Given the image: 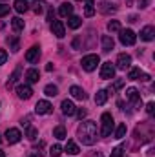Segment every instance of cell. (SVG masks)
<instances>
[{
  "mask_svg": "<svg viewBox=\"0 0 155 157\" xmlns=\"http://www.w3.org/2000/svg\"><path fill=\"white\" fill-rule=\"evenodd\" d=\"M126 99L130 102H133V104H141V95H139V91L135 88H128L126 90Z\"/></svg>",
  "mask_w": 155,
  "mask_h": 157,
  "instance_id": "13",
  "label": "cell"
},
{
  "mask_svg": "<svg viewBox=\"0 0 155 157\" xmlns=\"http://www.w3.org/2000/svg\"><path fill=\"white\" fill-rule=\"evenodd\" d=\"M0 141H2V137H0Z\"/></svg>",
  "mask_w": 155,
  "mask_h": 157,
  "instance_id": "47",
  "label": "cell"
},
{
  "mask_svg": "<svg viewBox=\"0 0 155 157\" xmlns=\"http://www.w3.org/2000/svg\"><path fill=\"white\" fill-rule=\"evenodd\" d=\"M53 137H57V139H66V128L64 126H57V128H53Z\"/></svg>",
  "mask_w": 155,
  "mask_h": 157,
  "instance_id": "28",
  "label": "cell"
},
{
  "mask_svg": "<svg viewBox=\"0 0 155 157\" xmlns=\"http://www.w3.org/2000/svg\"><path fill=\"white\" fill-rule=\"evenodd\" d=\"M29 157H39V155H29Z\"/></svg>",
  "mask_w": 155,
  "mask_h": 157,
  "instance_id": "45",
  "label": "cell"
},
{
  "mask_svg": "<svg viewBox=\"0 0 155 157\" xmlns=\"http://www.w3.org/2000/svg\"><path fill=\"white\" fill-rule=\"evenodd\" d=\"M39 57H40V48L39 46H31V48L26 51V60H28L29 64L39 62Z\"/></svg>",
  "mask_w": 155,
  "mask_h": 157,
  "instance_id": "8",
  "label": "cell"
},
{
  "mask_svg": "<svg viewBox=\"0 0 155 157\" xmlns=\"http://www.w3.org/2000/svg\"><path fill=\"white\" fill-rule=\"evenodd\" d=\"M77 133H78V139L82 141V144L91 146L97 141V124L93 121H82V124L78 126V130H77Z\"/></svg>",
  "mask_w": 155,
  "mask_h": 157,
  "instance_id": "1",
  "label": "cell"
},
{
  "mask_svg": "<svg viewBox=\"0 0 155 157\" xmlns=\"http://www.w3.org/2000/svg\"><path fill=\"white\" fill-rule=\"evenodd\" d=\"M80 24H82L80 17H77V15H71V17H68V26H70L71 29H77V28H80Z\"/></svg>",
  "mask_w": 155,
  "mask_h": 157,
  "instance_id": "23",
  "label": "cell"
},
{
  "mask_svg": "<svg viewBox=\"0 0 155 157\" xmlns=\"http://www.w3.org/2000/svg\"><path fill=\"white\" fill-rule=\"evenodd\" d=\"M106 101H108V91H106V90H99L97 95H95V102H97L99 106H102Z\"/></svg>",
  "mask_w": 155,
  "mask_h": 157,
  "instance_id": "21",
  "label": "cell"
},
{
  "mask_svg": "<svg viewBox=\"0 0 155 157\" xmlns=\"http://www.w3.org/2000/svg\"><path fill=\"white\" fill-rule=\"evenodd\" d=\"M126 132H128V128H126V122H122V124H119L115 130V137L117 139H122L124 135H126Z\"/></svg>",
  "mask_w": 155,
  "mask_h": 157,
  "instance_id": "31",
  "label": "cell"
},
{
  "mask_svg": "<svg viewBox=\"0 0 155 157\" xmlns=\"http://www.w3.org/2000/svg\"><path fill=\"white\" fill-rule=\"evenodd\" d=\"M60 154H62V146L60 144H53L49 148V155L51 157H60Z\"/></svg>",
  "mask_w": 155,
  "mask_h": 157,
  "instance_id": "33",
  "label": "cell"
},
{
  "mask_svg": "<svg viewBox=\"0 0 155 157\" xmlns=\"http://www.w3.org/2000/svg\"><path fill=\"white\" fill-rule=\"evenodd\" d=\"M60 108H62V113L64 115H75V112H77V108H75V104L71 102V101H62V104H60Z\"/></svg>",
  "mask_w": 155,
  "mask_h": 157,
  "instance_id": "14",
  "label": "cell"
},
{
  "mask_svg": "<svg viewBox=\"0 0 155 157\" xmlns=\"http://www.w3.org/2000/svg\"><path fill=\"white\" fill-rule=\"evenodd\" d=\"M84 15H86V17H93V15H95V4H93V0H86Z\"/></svg>",
  "mask_w": 155,
  "mask_h": 157,
  "instance_id": "24",
  "label": "cell"
},
{
  "mask_svg": "<svg viewBox=\"0 0 155 157\" xmlns=\"http://www.w3.org/2000/svg\"><path fill=\"white\" fill-rule=\"evenodd\" d=\"M6 42L9 44V49H11V51H18V49H20L18 37H15V35H13V37H7V39H6Z\"/></svg>",
  "mask_w": 155,
  "mask_h": 157,
  "instance_id": "22",
  "label": "cell"
},
{
  "mask_svg": "<svg viewBox=\"0 0 155 157\" xmlns=\"http://www.w3.org/2000/svg\"><path fill=\"white\" fill-rule=\"evenodd\" d=\"M70 93H71L75 99H78V101H86V99H88L86 91H84L82 88H78V86H71V88H70Z\"/></svg>",
  "mask_w": 155,
  "mask_h": 157,
  "instance_id": "16",
  "label": "cell"
},
{
  "mask_svg": "<svg viewBox=\"0 0 155 157\" xmlns=\"http://www.w3.org/2000/svg\"><path fill=\"white\" fill-rule=\"evenodd\" d=\"M7 13H9V6H4V4H2V6H0V18L6 17Z\"/></svg>",
  "mask_w": 155,
  "mask_h": 157,
  "instance_id": "39",
  "label": "cell"
},
{
  "mask_svg": "<svg viewBox=\"0 0 155 157\" xmlns=\"http://www.w3.org/2000/svg\"><path fill=\"white\" fill-rule=\"evenodd\" d=\"M70 155H77L78 154V146L73 143V141H68V144H66V148H64Z\"/></svg>",
  "mask_w": 155,
  "mask_h": 157,
  "instance_id": "29",
  "label": "cell"
},
{
  "mask_svg": "<svg viewBox=\"0 0 155 157\" xmlns=\"http://www.w3.org/2000/svg\"><path fill=\"white\" fill-rule=\"evenodd\" d=\"M135 40H137V35L131 29H120V42L124 46H133Z\"/></svg>",
  "mask_w": 155,
  "mask_h": 157,
  "instance_id": "4",
  "label": "cell"
},
{
  "mask_svg": "<svg viewBox=\"0 0 155 157\" xmlns=\"http://www.w3.org/2000/svg\"><path fill=\"white\" fill-rule=\"evenodd\" d=\"M75 113H77V117L80 119V121L86 117V110H78V112H75Z\"/></svg>",
  "mask_w": 155,
  "mask_h": 157,
  "instance_id": "41",
  "label": "cell"
},
{
  "mask_svg": "<svg viewBox=\"0 0 155 157\" xmlns=\"http://www.w3.org/2000/svg\"><path fill=\"white\" fill-rule=\"evenodd\" d=\"M155 37V29L152 26H146V28H142V31H141V39L146 40V42H150V40H153Z\"/></svg>",
  "mask_w": 155,
  "mask_h": 157,
  "instance_id": "17",
  "label": "cell"
},
{
  "mask_svg": "<svg viewBox=\"0 0 155 157\" xmlns=\"http://www.w3.org/2000/svg\"><path fill=\"white\" fill-rule=\"evenodd\" d=\"M110 157H122V146H117L112 150V155Z\"/></svg>",
  "mask_w": 155,
  "mask_h": 157,
  "instance_id": "37",
  "label": "cell"
},
{
  "mask_svg": "<svg viewBox=\"0 0 155 157\" xmlns=\"http://www.w3.org/2000/svg\"><path fill=\"white\" fill-rule=\"evenodd\" d=\"M11 28H13L15 31H22V29H24V20L18 18V17H15V18L11 20Z\"/></svg>",
  "mask_w": 155,
  "mask_h": 157,
  "instance_id": "27",
  "label": "cell"
},
{
  "mask_svg": "<svg viewBox=\"0 0 155 157\" xmlns=\"http://www.w3.org/2000/svg\"><path fill=\"white\" fill-rule=\"evenodd\" d=\"M100 135L102 137H110L112 135V130H113V117L112 113H102L100 117Z\"/></svg>",
  "mask_w": 155,
  "mask_h": 157,
  "instance_id": "2",
  "label": "cell"
},
{
  "mask_svg": "<svg viewBox=\"0 0 155 157\" xmlns=\"http://www.w3.org/2000/svg\"><path fill=\"white\" fill-rule=\"evenodd\" d=\"M71 13H73V6L70 4V2H64V4H60V7H59V15L60 17H71Z\"/></svg>",
  "mask_w": 155,
  "mask_h": 157,
  "instance_id": "15",
  "label": "cell"
},
{
  "mask_svg": "<svg viewBox=\"0 0 155 157\" xmlns=\"http://www.w3.org/2000/svg\"><path fill=\"white\" fill-rule=\"evenodd\" d=\"M20 137H22V133H20V130H17V128H9V130L6 132V141H7L9 144H17V143L20 141Z\"/></svg>",
  "mask_w": 155,
  "mask_h": 157,
  "instance_id": "9",
  "label": "cell"
},
{
  "mask_svg": "<svg viewBox=\"0 0 155 157\" xmlns=\"http://www.w3.org/2000/svg\"><path fill=\"white\" fill-rule=\"evenodd\" d=\"M51 110H53V106H51V102H47V101H39L37 106H35V112H37L39 115H47V113H51Z\"/></svg>",
  "mask_w": 155,
  "mask_h": 157,
  "instance_id": "12",
  "label": "cell"
},
{
  "mask_svg": "<svg viewBox=\"0 0 155 157\" xmlns=\"http://www.w3.org/2000/svg\"><path fill=\"white\" fill-rule=\"evenodd\" d=\"M91 157H102V154H100V152H97V154H93Z\"/></svg>",
  "mask_w": 155,
  "mask_h": 157,
  "instance_id": "43",
  "label": "cell"
},
{
  "mask_svg": "<svg viewBox=\"0 0 155 157\" xmlns=\"http://www.w3.org/2000/svg\"><path fill=\"white\" fill-rule=\"evenodd\" d=\"M102 49L104 51H112L113 49V46H115V42H113V39L110 37V35H102Z\"/></svg>",
  "mask_w": 155,
  "mask_h": 157,
  "instance_id": "19",
  "label": "cell"
},
{
  "mask_svg": "<svg viewBox=\"0 0 155 157\" xmlns=\"http://www.w3.org/2000/svg\"><path fill=\"white\" fill-rule=\"evenodd\" d=\"M17 95H18V99L28 101V99L33 95V90H31L29 84H20V86H17Z\"/></svg>",
  "mask_w": 155,
  "mask_h": 157,
  "instance_id": "7",
  "label": "cell"
},
{
  "mask_svg": "<svg viewBox=\"0 0 155 157\" xmlns=\"http://www.w3.org/2000/svg\"><path fill=\"white\" fill-rule=\"evenodd\" d=\"M51 33L57 37V39H62L64 35H66V28H64V24L60 22V20H51Z\"/></svg>",
  "mask_w": 155,
  "mask_h": 157,
  "instance_id": "5",
  "label": "cell"
},
{
  "mask_svg": "<svg viewBox=\"0 0 155 157\" xmlns=\"http://www.w3.org/2000/svg\"><path fill=\"white\" fill-rule=\"evenodd\" d=\"M128 78H131V80H150V75L148 73H142L141 71V68H131L130 70V73H128Z\"/></svg>",
  "mask_w": 155,
  "mask_h": 157,
  "instance_id": "11",
  "label": "cell"
},
{
  "mask_svg": "<svg viewBox=\"0 0 155 157\" xmlns=\"http://www.w3.org/2000/svg\"><path fill=\"white\" fill-rule=\"evenodd\" d=\"M20 73H22V68L18 66V68H17V70L13 71V75H11V77L7 78V88H11V86H13V84H15V82L18 80V77H20Z\"/></svg>",
  "mask_w": 155,
  "mask_h": 157,
  "instance_id": "25",
  "label": "cell"
},
{
  "mask_svg": "<svg viewBox=\"0 0 155 157\" xmlns=\"http://www.w3.org/2000/svg\"><path fill=\"white\" fill-rule=\"evenodd\" d=\"M78 2H82V0H78Z\"/></svg>",
  "mask_w": 155,
  "mask_h": 157,
  "instance_id": "46",
  "label": "cell"
},
{
  "mask_svg": "<svg viewBox=\"0 0 155 157\" xmlns=\"http://www.w3.org/2000/svg\"><path fill=\"white\" fill-rule=\"evenodd\" d=\"M100 11L102 13H110V11H115V7H112V4H100Z\"/></svg>",
  "mask_w": 155,
  "mask_h": 157,
  "instance_id": "36",
  "label": "cell"
},
{
  "mask_svg": "<svg viewBox=\"0 0 155 157\" xmlns=\"http://www.w3.org/2000/svg\"><path fill=\"white\" fill-rule=\"evenodd\" d=\"M150 0H139V7H148Z\"/></svg>",
  "mask_w": 155,
  "mask_h": 157,
  "instance_id": "42",
  "label": "cell"
},
{
  "mask_svg": "<svg viewBox=\"0 0 155 157\" xmlns=\"http://www.w3.org/2000/svg\"><path fill=\"white\" fill-rule=\"evenodd\" d=\"M99 62H100L99 55H86V57H82V62H80V64H82V68H84L86 71H93Z\"/></svg>",
  "mask_w": 155,
  "mask_h": 157,
  "instance_id": "3",
  "label": "cell"
},
{
  "mask_svg": "<svg viewBox=\"0 0 155 157\" xmlns=\"http://www.w3.org/2000/svg\"><path fill=\"white\" fill-rule=\"evenodd\" d=\"M44 6H46V2H44V0H35V2H33V11H35L37 15L44 13Z\"/></svg>",
  "mask_w": 155,
  "mask_h": 157,
  "instance_id": "32",
  "label": "cell"
},
{
  "mask_svg": "<svg viewBox=\"0 0 155 157\" xmlns=\"http://www.w3.org/2000/svg\"><path fill=\"white\" fill-rule=\"evenodd\" d=\"M122 86H124V80H122V78H119V80H117L115 84H113V86H110V88H108L106 91H112V93H113L115 90H119V88H122Z\"/></svg>",
  "mask_w": 155,
  "mask_h": 157,
  "instance_id": "35",
  "label": "cell"
},
{
  "mask_svg": "<svg viewBox=\"0 0 155 157\" xmlns=\"http://www.w3.org/2000/svg\"><path fill=\"white\" fill-rule=\"evenodd\" d=\"M37 135H39V130H37V128H33L31 124H29V126H26V137H28L29 141H35V139H37Z\"/></svg>",
  "mask_w": 155,
  "mask_h": 157,
  "instance_id": "26",
  "label": "cell"
},
{
  "mask_svg": "<svg viewBox=\"0 0 155 157\" xmlns=\"http://www.w3.org/2000/svg\"><path fill=\"white\" fill-rule=\"evenodd\" d=\"M6 60H7V53H6V49H0V66L6 64Z\"/></svg>",
  "mask_w": 155,
  "mask_h": 157,
  "instance_id": "38",
  "label": "cell"
},
{
  "mask_svg": "<svg viewBox=\"0 0 155 157\" xmlns=\"http://www.w3.org/2000/svg\"><path fill=\"white\" fill-rule=\"evenodd\" d=\"M130 66H131V57L128 53H120L117 57V68L119 70H128Z\"/></svg>",
  "mask_w": 155,
  "mask_h": 157,
  "instance_id": "10",
  "label": "cell"
},
{
  "mask_svg": "<svg viewBox=\"0 0 155 157\" xmlns=\"http://www.w3.org/2000/svg\"><path fill=\"white\" fill-rule=\"evenodd\" d=\"M108 29H110L112 33L120 31V22H119V20H110V22H108Z\"/></svg>",
  "mask_w": 155,
  "mask_h": 157,
  "instance_id": "34",
  "label": "cell"
},
{
  "mask_svg": "<svg viewBox=\"0 0 155 157\" xmlns=\"http://www.w3.org/2000/svg\"><path fill=\"white\" fill-rule=\"evenodd\" d=\"M0 157H6V155H4V152H2V150H0Z\"/></svg>",
  "mask_w": 155,
  "mask_h": 157,
  "instance_id": "44",
  "label": "cell"
},
{
  "mask_svg": "<svg viewBox=\"0 0 155 157\" xmlns=\"http://www.w3.org/2000/svg\"><path fill=\"white\" fill-rule=\"evenodd\" d=\"M113 75H115V66L112 62H104L100 68V78L110 80V78H113Z\"/></svg>",
  "mask_w": 155,
  "mask_h": 157,
  "instance_id": "6",
  "label": "cell"
},
{
  "mask_svg": "<svg viewBox=\"0 0 155 157\" xmlns=\"http://www.w3.org/2000/svg\"><path fill=\"white\" fill-rule=\"evenodd\" d=\"M153 110H155V104H153V102H148V104H146V112L152 115V113H153Z\"/></svg>",
  "mask_w": 155,
  "mask_h": 157,
  "instance_id": "40",
  "label": "cell"
},
{
  "mask_svg": "<svg viewBox=\"0 0 155 157\" xmlns=\"http://www.w3.org/2000/svg\"><path fill=\"white\" fill-rule=\"evenodd\" d=\"M26 78H28V82H29V84H35V82H39V78H40L39 70H35V68L28 70V71H26Z\"/></svg>",
  "mask_w": 155,
  "mask_h": 157,
  "instance_id": "18",
  "label": "cell"
},
{
  "mask_svg": "<svg viewBox=\"0 0 155 157\" xmlns=\"http://www.w3.org/2000/svg\"><path fill=\"white\" fill-rule=\"evenodd\" d=\"M44 93H46L47 97H55V95L59 93V88H57L55 84H47V86L44 88Z\"/></svg>",
  "mask_w": 155,
  "mask_h": 157,
  "instance_id": "30",
  "label": "cell"
},
{
  "mask_svg": "<svg viewBox=\"0 0 155 157\" xmlns=\"http://www.w3.org/2000/svg\"><path fill=\"white\" fill-rule=\"evenodd\" d=\"M28 9H29L28 0H15V11L17 13H26Z\"/></svg>",
  "mask_w": 155,
  "mask_h": 157,
  "instance_id": "20",
  "label": "cell"
}]
</instances>
